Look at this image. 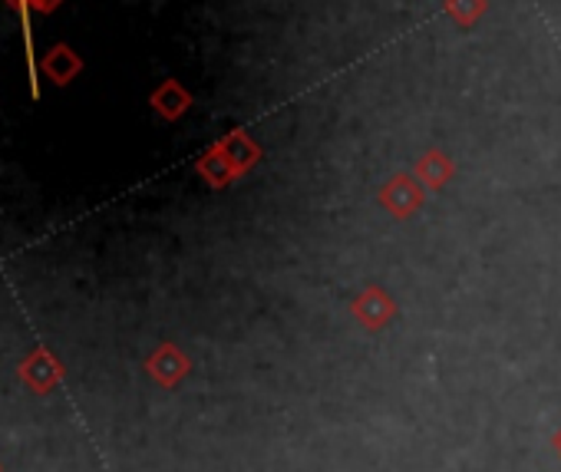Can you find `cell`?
Masks as SVG:
<instances>
[{
    "label": "cell",
    "mask_w": 561,
    "mask_h": 472,
    "mask_svg": "<svg viewBox=\"0 0 561 472\" xmlns=\"http://www.w3.org/2000/svg\"><path fill=\"white\" fill-rule=\"evenodd\" d=\"M8 4L21 14V24H24V54H27V70H31V93L34 100L41 96V87H37V60H34V34H31V11L37 14H54L64 0H8Z\"/></svg>",
    "instance_id": "obj_3"
},
{
    "label": "cell",
    "mask_w": 561,
    "mask_h": 472,
    "mask_svg": "<svg viewBox=\"0 0 561 472\" xmlns=\"http://www.w3.org/2000/svg\"><path fill=\"white\" fill-rule=\"evenodd\" d=\"M146 370H149V377L159 383V387H165V390H172V387H179L185 377H188V370H192V360L175 347V344H162V347H156L152 354H149V360H146Z\"/></svg>",
    "instance_id": "obj_2"
},
{
    "label": "cell",
    "mask_w": 561,
    "mask_h": 472,
    "mask_svg": "<svg viewBox=\"0 0 561 472\" xmlns=\"http://www.w3.org/2000/svg\"><path fill=\"white\" fill-rule=\"evenodd\" d=\"M44 77L57 87H67L73 83L80 73H83V57L70 47V44H54L47 54H44V64H41Z\"/></svg>",
    "instance_id": "obj_4"
},
{
    "label": "cell",
    "mask_w": 561,
    "mask_h": 472,
    "mask_svg": "<svg viewBox=\"0 0 561 472\" xmlns=\"http://www.w3.org/2000/svg\"><path fill=\"white\" fill-rule=\"evenodd\" d=\"M380 301H383V298H380V291L374 288V291L367 295V301H360V304H357V314L364 318V324H367V327H380V324L390 318V308H383V311H380Z\"/></svg>",
    "instance_id": "obj_6"
},
{
    "label": "cell",
    "mask_w": 561,
    "mask_h": 472,
    "mask_svg": "<svg viewBox=\"0 0 561 472\" xmlns=\"http://www.w3.org/2000/svg\"><path fill=\"white\" fill-rule=\"evenodd\" d=\"M554 449H558V456H561V433L554 436Z\"/></svg>",
    "instance_id": "obj_7"
},
{
    "label": "cell",
    "mask_w": 561,
    "mask_h": 472,
    "mask_svg": "<svg viewBox=\"0 0 561 472\" xmlns=\"http://www.w3.org/2000/svg\"><path fill=\"white\" fill-rule=\"evenodd\" d=\"M185 103H188V96H185L175 83H165V87H159V90L152 93V106H156L165 119H175V116L185 110Z\"/></svg>",
    "instance_id": "obj_5"
},
{
    "label": "cell",
    "mask_w": 561,
    "mask_h": 472,
    "mask_svg": "<svg viewBox=\"0 0 561 472\" xmlns=\"http://www.w3.org/2000/svg\"><path fill=\"white\" fill-rule=\"evenodd\" d=\"M0 472H4V465H0Z\"/></svg>",
    "instance_id": "obj_8"
},
{
    "label": "cell",
    "mask_w": 561,
    "mask_h": 472,
    "mask_svg": "<svg viewBox=\"0 0 561 472\" xmlns=\"http://www.w3.org/2000/svg\"><path fill=\"white\" fill-rule=\"evenodd\" d=\"M18 377H21L34 393L47 396V393H54V390L60 387V380H64V364H60V357H57L50 347H34V350L21 360Z\"/></svg>",
    "instance_id": "obj_1"
}]
</instances>
